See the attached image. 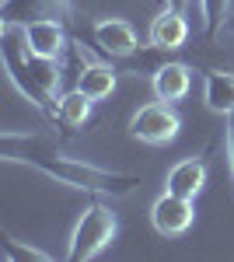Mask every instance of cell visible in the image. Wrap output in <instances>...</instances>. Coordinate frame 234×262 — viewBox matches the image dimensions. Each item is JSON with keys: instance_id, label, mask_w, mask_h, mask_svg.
<instances>
[{"instance_id": "3957f363", "label": "cell", "mask_w": 234, "mask_h": 262, "mask_svg": "<svg viewBox=\"0 0 234 262\" xmlns=\"http://www.w3.org/2000/svg\"><path fill=\"white\" fill-rule=\"evenodd\" d=\"M182 129V119L178 112L168 105V101H151V105H140L130 119V137L140 143H151V147H161V143H172Z\"/></svg>"}, {"instance_id": "9a60e30c", "label": "cell", "mask_w": 234, "mask_h": 262, "mask_svg": "<svg viewBox=\"0 0 234 262\" xmlns=\"http://www.w3.org/2000/svg\"><path fill=\"white\" fill-rule=\"evenodd\" d=\"M227 168L234 179V116H227Z\"/></svg>"}, {"instance_id": "5bb4252c", "label": "cell", "mask_w": 234, "mask_h": 262, "mask_svg": "<svg viewBox=\"0 0 234 262\" xmlns=\"http://www.w3.org/2000/svg\"><path fill=\"white\" fill-rule=\"evenodd\" d=\"M227 4H231V0H199L203 18H206V39H214L217 32H220V25L227 18Z\"/></svg>"}, {"instance_id": "6da1fadb", "label": "cell", "mask_w": 234, "mask_h": 262, "mask_svg": "<svg viewBox=\"0 0 234 262\" xmlns=\"http://www.w3.org/2000/svg\"><path fill=\"white\" fill-rule=\"evenodd\" d=\"M0 150H4V161L14 164H28L42 171L46 179L59 182V185H70V189H84V192H95V196H130L140 185L137 175H122V171H105L95 168L88 161H77L70 154H63L59 147L35 137V133H4L0 137Z\"/></svg>"}, {"instance_id": "8992f818", "label": "cell", "mask_w": 234, "mask_h": 262, "mask_svg": "<svg viewBox=\"0 0 234 262\" xmlns=\"http://www.w3.org/2000/svg\"><path fill=\"white\" fill-rule=\"evenodd\" d=\"M21 42L28 53L46 56V60H59L67 53V21L56 18H35L21 25Z\"/></svg>"}, {"instance_id": "e0dca14e", "label": "cell", "mask_w": 234, "mask_h": 262, "mask_svg": "<svg viewBox=\"0 0 234 262\" xmlns=\"http://www.w3.org/2000/svg\"><path fill=\"white\" fill-rule=\"evenodd\" d=\"M231 28H234V21H231Z\"/></svg>"}, {"instance_id": "7a4b0ae2", "label": "cell", "mask_w": 234, "mask_h": 262, "mask_svg": "<svg viewBox=\"0 0 234 262\" xmlns=\"http://www.w3.org/2000/svg\"><path fill=\"white\" fill-rule=\"evenodd\" d=\"M116 234H119L116 213L105 203H91V206H84V213L74 224V234H70V245H67V259L70 262L95 259L116 242Z\"/></svg>"}, {"instance_id": "277c9868", "label": "cell", "mask_w": 234, "mask_h": 262, "mask_svg": "<svg viewBox=\"0 0 234 262\" xmlns=\"http://www.w3.org/2000/svg\"><path fill=\"white\" fill-rule=\"evenodd\" d=\"M196 221V200L189 196H178V192H161L154 203H151V224L161 238H178L185 234Z\"/></svg>"}, {"instance_id": "30bf717a", "label": "cell", "mask_w": 234, "mask_h": 262, "mask_svg": "<svg viewBox=\"0 0 234 262\" xmlns=\"http://www.w3.org/2000/svg\"><path fill=\"white\" fill-rule=\"evenodd\" d=\"M116 84H119V70L112 63L84 60V67L77 70V84H74V88H80L91 101H101V98H109V95L116 91Z\"/></svg>"}, {"instance_id": "2e32d148", "label": "cell", "mask_w": 234, "mask_h": 262, "mask_svg": "<svg viewBox=\"0 0 234 262\" xmlns=\"http://www.w3.org/2000/svg\"><path fill=\"white\" fill-rule=\"evenodd\" d=\"M164 4H172V7H178V11H185V4H189V0H164Z\"/></svg>"}, {"instance_id": "52a82bcc", "label": "cell", "mask_w": 234, "mask_h": 262, "mask_svg": "<svg viewBox=\"0 0 234 262\" xmlns=\"http://www.w3.org/2000/svg\"><path fill=\"white\" fill-rule=\"evenodd\" d=\"M151 49H161V53H175L189 42V21H185V11H178L172 4H164L161 11L151 21Z\"/></svg>"}, {"instance_id": "4fadbf2b", "label": "cell", "mask_w": 234, "mask_h": 262, "mask_svg": "<svg viewBox=\"0 0 234 262\" xmlns=\"http://www.w3.org/2000/svg\"><path fill=\"white\" fill-rule=\"evenodd\" d=\"M0 242H4V255L11 262H49V252L32 248V245H21L18 238H11V234H4Z\"/></svg>"}, {"instance_id": "5b68a950", "label": "cell", "mask_w": 234, "mask_h": 262, "mask_svg": "<svg viewBox=\"0 0 234 262\" xmlns=\"http://www.w3.org/2000/svg\"><path fill=\"white\" fill-rule=\"evenodd\" d=\"M91 35H95V46L105 56H112V60H130V56H137V49H140L137 28L126 18H98Z\"/></svg>"}, {"instance_id": "ba28073f", "label": "cell", "mask_w": 234, "mask_h": 262, "mask_svg": "<svg viewBox=\"0 0 234 262\" xmlns=\"http://www.w3.org/2000/svg\"><path fill=\"white\" fill-rule=\"evenodd\" d=\"M151 88H154V98L175 105L189 95L193 88V67L189 63H178V60H168V63H157L154 74H151Z\"/></svg>"}, {"instance_id": "8fae6325", "label": "cell", "mask_w": 234, "mask_h": 262, "mask_svg": "<svg viewBox=\"0 0 234 262\" xmlns=\"http://www.w3.org/2000/svg\"><path fill=\"white\" fill-rule=\"evenodd\" d=\"M91 105L95 101L88 98L80 88H74V91H67V95L56 98V116H53V122H56L63 133H77L80 126L91 119Z\"/></svg>"}, {"instance_id": "9c48e42d", "label": "cell", "mask_w": 234, "mask_h": 262, "mask_svg": "<svg viewBox=\"0 0 234 262\" xmlns=\"http://www.w3.org/2000/svg\"><path fill=\"white\" fill-rule=\"evenodd\" d=\"M206 175H210V168H206L203 158H182L178 164L168 168V175H164V189L196 200V196L203 192V185H206Z\"/></svg>"}, {"instance_id": "7c38bea8", "label": "cell", "mask_w": 234, "mask_h": 262, "mask_svg": "<svg viewBox=\"0 0 234 262\" xmlns=\"http://www.w3.org/2000/svg\"><path fill=\"white\" fill-rule=\"evenodd\" d=\"M203 101L217 116H234V74L231 70H210L203 81Z\"/></svg>"}]
</instances>
